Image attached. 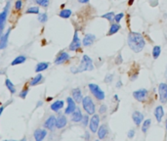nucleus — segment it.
<instances>
[{"instance_id": "nucleus-1", "label": "nucleus", "mask_w": 167, "mask_h": 141, "mask_svg": "<svg viewBox=\"0 0 167 141\" xmlns=\"http://www.w3.org/2000/svg\"><path fill=\"white\" fill-rule=\"evenodd\" d=\"M127 43H128L129 47L136 53L141 52L146 46V40L143 35L139 33H134V31L128 34Z\"/></svg>"}, {"instance_id": "nucleus-2", "label": "nucleus", "mask_w": 167, "mask_h": 141, "mask_svg": "<svg viewBox=\"0 0 167 141\" xmlns=\"http://www.w3.org/2000/svg\"><path fill=\"white\" fill-rule=\"evenodd\" d=\"M94 70V66H93V61L92 59L87 55H84L81 60L80 65L77 67V68H72V72L73 73H82L85 70Z\"/></svg>"}, {"instance_id": "nucleus-3", "label": "nucleus", "mask_w": 167, "mask_h": 141, "mask_svg": "<svg viewBox=\"0 0 167 141\" xmlns=\"http://www.w3.org/2000/svg\"><path fill=\"white\" fill-rule=\"evenodd\" d=\"M82 106H83V109L88 115H94L95 114V111H96V108H95V104L93 100H92V98L90 96H85L83 99H82Z\"/></svg>"}, {"instance_id": "nucleus-4", "label": "nucleus", "mask_w": 167, "mask_h": 141, "mask_svg": "<svg viewBox=\"0 0 167 141\" xmlns=\"http://www.w3.org/2000/svg\"><path fill=\"white\" fill-rule=\"evenodd\" d=\"M88 87H89L91 93L97 98V100L102 101L105 99V97H106L105 92L101 89V87L99 85H97V84H95V83H90L89 85H88Z\"/></svg>"}, {"instance_id": "nucleus-5", "label": "nucleus", "mask_w": 167, "mask_h": 141, "mask_svg": "<svg viewBox=\"0 0 167 141\" xmlns=\"http://www.w3.org/2000/svg\"><path fill=\"white\" fill-rule=\"evenodd\" d=\"M149 95L148 90L146 88H141V89H138L133 92V97L139 102H145L147 99Z\"/></svg>"}, {"instance_id": "nucleus-6", "label": "nucleus", "mask_w": 167, "mask_h": 141, "mask_svg": "<svg viewBox=\"0 0 167 141\" xmlns=\"http://www.w3.org/2000/svg\"><path fill=\"white\" fill-rule=\"evenodd\" d=\"M159 99L161 103H167V83H160L158 85Z\"/></svg>"}, {"instance_id": "nucleus-7", "label": "nucleus", "mask_w": 167, "mask_h": 141, "mask_svg": "<svg viewBox=\"0 0 167 141\" xmlns=\"http://www.w3.org/2000/svg\"><path fill=\"white\" fill-rule=\"evenodd\" d=\"M99 123H100V118H99L98 115H93V117L90 119L89 122V128L92 132H97L99 128Z\"/></svg>"}, {"instance_id": "nucleus-8", "label": "nucleus", "mask_w": 167, "mask_h": 141, "mask_svg": "<svg viewBox=\"0 0 167 141\" xmlns=\"http://www.w3.org/2000/svg\"><path fill=\"white\" fill-rule=\"evenodd\" d=\"M80 46H81V41L79 39V37H78L77 31H75V33H74V35H73V39H72V43H70V45H69V50L70 51H75L78 48H80Z\"/></svg>"}, {"instance_id": "nucleus-9", "label": "nucleus", "mask_w": 167, "mask_h": 141, "mask_svg": "<svg viewBox=\"0 0 167 141\" xmlns=\"http://www.w3.org/2000/svg\"><path fill=\"white\" fill-rule=\"evenodd\" d=\"M67 107L66 111H65V114L66 115H69V114H72V113L76 109V105H75L76 102L74 101L73 98H72V97H67Z\"/></svg>"}, {"instance_id": "nucleus-10", "label": "nucleus", "mask_w": 167, "mask_h": 141, "mask_svg": "<svg viewBox=\"0 0 167 141\" xmlns=\"http://www.w3.org/2000/svg\"><path fill=\"white\" fill-rule=\"evenodd\" d=\"M132 119H133V122L136 125H140L142 122H143L144 121V115L142 114V113L140 112H134L133 114H132Z\"/></svg>"}, {"instance_id": "nucleus-11", "label": "nucleus", "mask_w": 167, "mask_h": 141, "mask_svg": "<svg viewBox=\"0 0 167 141\" xmlns=\"http://www.w3.org/2000/svg\"><path fill=\"white\" fill-rule=\"evenodd\" d=\"M96 39L95 35L92 34V33H88L84 36L83 40H82V43L84 46H90V45H92L94 43V41Z\"/></svg>"}, {"instance_id": "nucleus-12", "label": "nucleus", "mask_w": 167, "mask_h": 141, "mask_svg": "<svg viewBox=\"0 0 167 141\" xmlns=\"http://www.w3.org/2000/svg\"><path fill=\"white\" fill-rule=\"evenodd\" d=\"M47 135V130L46 129H41L38 128L34 131V138L36 141L43 140L45 138V136Z\"/></svg>"}, {"instance_id": "nucleus-13", "label": "nucleus", "mask_w": 167, "mask_h": 141, "mask_svg": "<svg viewBox=\"0 0 167 141\" xmlns=\"http://www.w3.org/2000/svg\"><path fill=\"white\" fill-rule=\"evenodd\" d=\"M83 115L79 109H75L72 113V121L74 122H79L82 121Z\"/></svg>"}, {"instance_id": "nucleus-14", "label": "nucleus", "mask_w": 167, "mask_h": 141, "mask_svg": "<svg viewBox=\"0 0 167 141\" xmlns=\"http://www.w3.org/2000/svg\"><path fill=\"white\" fill-rule=\"evenodd\" d=\"M69 59V55L67 54V52H62L61 54H60V55L58 56V57L56 58V60H55V64H57V65L63 64V63L67 62Z\"/></svg>"}, {"instance_id": "nucleus-15", "label": "nucleus", "mask_w": 167, "mask_h": 141, "mask_svg": "<svg viewBox=\"0 0 167 141\" xmlns=\"http://www.w3.org/2000/svg\"><path fill=\"white\" fill-rule=\"evenodd\" d=\"M56 118L54 117V116H51V117H49L47 119V121L45 122L44 125H45V128L47 129H50V130H53L54 129V128L56 126Z\"/></svg>"}, {"instance_id": "nucleus-16", "label": "nucleus", "mask_w": 167, "mask_h": 141, "mask_svg": "<svg viewBox=\"0 0 167 141\" xmlns=\"http://www.w3.org/2000/svg\"><path fill=\"white\" fill-rule=\"evenodd\" d=\"M72 98L73 100L76 102V103H80V102H82V93H81V90L80 88H74L72 90Z\"/></svg>"}, {"instance_id": "nucleus-17", "label": "nucleus", "mask_w": 167, "mask_h": 141, "mask_svg": "<svg viewBox=\"0 0 167 141\" xmlns=\"http://www.w3.org/2000/svg\"><path fill=\"white\" fill-rule=\"evenodd\" d=\"M10 31H11V29H8L7 33L1 35V37H0V49H4L7 46V42H8V37L10 34Z\"/></svg>"}, {"instance_id": "nucleus-18", "label": "nucleus", "mask_w": 167, "mask_h": 141, "mask_svg": "<svg viewBox=\"0 0 167 141\" xmlns=\"http://www.w3.org/2000/svg\"><path fill=\"white\" fill-rule=\"evenodd\" d=\"M163 116H164V110H163V107L162 106H157L154 110V117L156 119V121H157L158 122H160L162 118H163Z\"/></svg>"}, {"instance_id": "nucleus-19", "label": "nucleus", "mask_w": 167, "mask_h": 141, "mask_svg": "<svg viewBox=\"0 0 167 141\" xmlns=\"http://www.w3.org/2000/svg\"><path fill=\"white\" fill-rule=\"evenodd\" d=\"M108 133H109L108 126L105 125L99 126V128H98V137H99V138L104 139L105 137L108 135Z\"/></svg>"}, {"instance_id": "nucleus-20", "label": "nucleus", "mask_w": 167, "mask_h": 141, "mask_svg": "<svg viewBox=\"0 0 167 141\" xmlns=\"http://www.w3.org/2000/svg\"><path fill=\"white\" fill-rule=\"evenodd\" d=\"M8 7H9V4L6 6L4 11H3L2 13H0V29L1 30L4 29L5 22H6V19H7V13H8Z\"/></svg>"}, {"instance_id": "nucleus-21", "label": "nucleus", "mask_w": 167, "mask_h": 141, "mask_svg": "<svg viewBox=\"0 0 167 141\" xmlns=\"http://www.w3.org/2000/svg\"><path fill=\"white\" fill-rule=\"evenodd\" d=\"M67 118L65 116H60V117L56 119V126L58 128H63L67 125Z\"/></svg>"}, {"instance_id": "nucleus-22", "label": "nucleus", "mask_w": 167, "mask_h": 141, "mask_svg": "<svg viewBox=\"0 0 167 141\" xmlns=\"http://www.w3.org/2000/svg\"><path fill=\"white\" fill-rule=\"evenodd\" d=\"M64 107V101L63 100H58L55 101L54 103L51 104V110H53L54 112H58L59 110Z\"/></svg>"}, {"instance_id": "nucleus-23", "label": "nucleus", "mask_w": 167, "mask_h": 141, "mask_svg": "<svg viewBox=\"0 0 167 141\" xmlns=\"http://www.w3.org/2000/svg\"><path fill=\"white\" fill-rule=\"evenodd\" d=\"M26 56H23V55H20L18 56V57L15 58V60H13V62L11 63L12 66H16V65H20V64H23V63L26 62Z\"/></svg>"}, {"instance_id": "nucleus-24", "label": "nucleus", "mask_w": 167, "mask_h": 141, "mask_svg": "<svg viewBox=\"0 0 167 141\" xmlns=\"http://www.w3.org/2000/svg\"><path fill=\"white\" fill-rule=\"evenodd\" d=\"M49 67V63L47 62H41L39 63V64H37L36 68H35V72H36L37 73L42 72V70H45L46 69H47Z\"/></svg>"}, {"instance_id": "nucleus-25", "label": "nucleus", "mask_w": 167, "mask_h": 141, "mask_svg": "<svg viewBox=\"0 0 167 141\" xmlns=\"http://www.w3.org/2000/svg\"><path fill=\"white\" fill-rule=\"evenodd\" d=\"M5 84H6V87L8 88V90H9L12 94H14V93L16 92L15 85H14L13 82H12L9 79H6V80H5Z\"/></svg>"}, {"instance_id": "nucleus-26", "label": "nucleus", "mask_w": 167, "mask_h": 141, "mask_svg": "<svg viewBox=\"0 0 167 141\" xmlns=\"http://www.w3.org/2000/svg\"><path fill=\"white\" fill-rule=\"evenodd\" d=\"M72 10H69V9H64L62 10L61 12H60L59 14V16L63 18V19H69V18L72 16Z\"/></svg>"}, {"instance_id": "nucleus-27", "label": "nucleus", "mask_w": 167, "mask_h": 141, "mask_svg": "<svg viewBox=\"0 0 167 141\" xmlns=\"http://www.w3.org/2000/svg\"><path fill=\"white\" fill-rule=\"evenodd\" d=\"M42 79H43V76H42L41 73H37L36 76H34L33 79L30 80V85L33 86V85H36L39 82H42Z\"/></svg>"}, {"instance_id": "nucleus-28", "label": "nucleus", "mask_w": 167, "mask_h": 141, "mask_svg": "<svg viewBox=\"0 0 167 141\" xmlns=\"http://www.w3.org/2000/svg\"><path fill=\"white\" fill-rule=\"evenodd\" d=\"M120 30V24H112V26H111V29H109V35H112V34H115V33H116L117 31H118Z\"/></svg>"}, {"instance_id": "nucleus-29", "label": "nucleus", "mask_w": 167, "mask_h": 141, "mask_svg": "<svg viewBox=\"0 0 167 141\" xmlns=\"http://www.w3.org/2000/svg\"><path fill=\"white\" fill-rule=\"evenodd\" d=\"M160 53H161V47L156 45V46H154V49H152V57L154 59H157L159 57V55H160Z\"/></svg>"}, {"instance_id": "nucleus-30", "label": "nucleus", "mask_w": 167, "mask_h": 141, "mask_svg": "<svg viewBox=\"0 0 167 141\" xmlns=\"http://www.w3.org/2000/svg\"><path fill=\"white\" fill-rule=\"evenodd\" d=\"M151 123V121L150 119H146V121H144L143 125H142V131H143V132H147L148 129L150 128Z\"/></svg>"}, {"instance_id": "nucleus-31", "label": "nucleus", "mask_w": 167, "mask_h": 141, "mask_svg": "<svg viewBox=\"0 0 167 141\" xmlns=\"http://www.w3.org/2000/svg\"><path fill=\"white\" fill-rule=\"evenodd\" d=\"M102 18H104V19H106V20H109V21H112V19L115 18V13H113V12H109V13L104 14V15L102 16Z\"/></svg>"}, {"instance_id": "nucleus-32", "label": "nucleus", "mask_w": 167, "mask_h": 141, "mask_svg": "<svg viewBox=\"0 0 167 141\" xmlns=\"http://www.w3.org/2000/svg\"><path fill=\"white\" fill-rule=\"evenodd\" d=\"M27 14H39V8L38 7H30L27 10Z\"/></svg>"}, {"instance_id": "nucleus-33", "label": "nucleus", "mask_w": 167, "mask_h": 141, "mask_svg": "<svg viewBox=\"0 0 167 141\" xmlns=\"http://www.w3.org/2000/svg\"><path fill=\"white\" fill-rule=\"evenodd\" d=\"M48 20V17H47V14L43 13V14H40V15L38 16V21L40 23H46V21Z\"/></svg>"}, {"instance_id": "nucleus-34", "label": "nucleus", "mask_w": 167, "mask_h": 141, "mask_svg": "<svg viewBox=\"0 0 167 141\" xmlns=\"http://www.w3.org/2000/svg\"><path fill=\"white\" fill-rule=\"evenodd\" d=\"M35 2L42 7H47L49 5V0H35Z\"/></svg>"}, {"instance_id": "nucleus-35", "label": "nucleus", "mask_w": 167, "mask_h": 141, "mask_svg": "<svg viewBox=\"0 0 167 141\" xmlns=\"http://www.w3.org/2000/svg\"><path fill=\"white\" fill-rule=\"evenodd\" d=\"M123 17H124V14H123V13H119V14H117V15H115V18H113V20H115L116 23H119L120 20H121Z\"/></svg>"}, {"instance_id": "nucleus-36", "label": "nucleus", "mask_w": 167, "mask_h": 141, "mask_svg": "<svg viewBox=\"0 0 167 141\" xmlns=\"http://www.w3.org/2000/svg\"><path fill=\"white\" fill-rule=\"evenodd\" d=\"M22 6H23V1H22V0H17L16 3H15V8L17 10H20L21 8H22Z\"/></svg>"}, {"instance_id": "nucleus-37", "label": "nucleus", "mask_w": 167, "mask_h": 141, "mask_svg": "<svg viewBox=\"0 0 167 141\" xmlns=\"http://www.w3.org/2000/svg\"><path fill=\"white\" fill-rule=\"evenodd\" d=\"M113 79V75H112V73H109V75H106V76L105 77V82L106 83H109V82H111L112 80Z\"/></svg>"}, {"instance_id": "nucleus-38", "label": "nucleus", "mask_w": 167, "mask_h": 141, "mask_svg": "<svg viewBox=\"0 0 167 141\" xmlns=\"http://www.w3.org/2000/svg\"><path fill=\"white\" fill-rule=\"evenodd\" d=\"M88 121H89V118H88V116H87V115H86V116H83V118H82V123H83L84 126L87 125Z\"/></svg>"}, {"instance_id": "nucleus-39", "label": "nucleus", "mask_w": 167, "mask_h": 141, "mask_svg": "<svg viewBox=\"0 0 167 141\" xmlns=\"http://www.w3.org/2000/svg\"><path fill=\"white\" fill-rule=\"evenodd\" d=\"M106 109H108V108H106V105H102L100 107V109H99V112H100V114H104V113H106Z\"/></svg>"}, {"instance_id": "nucleus-40", "label": "nucleus", "mask_w": 167, "mask_h": 141, "mask_svg": "<svg viewBox=\"0 0 167 141\" xmlns=\"http://www.w3.org/2000/svg\"><path fill=\"white\" fill-rule=\"evenodd\" d=\"M28 93V89H26V90H24V91H22V92L20 93V97L21 98H23V99H24V98H26V96H27V94Z\"/></svg>"}, {"instance_id": "nucleus-41", "label": "nucleus", "mask_w": 167, "mask_h": 141, "mask_svg": "<svg viewBox=\"0 0 167 141\" xmlns=\"http://www.w3.org/2000/svg\"><path fill=\"white\" fill-rule=\"evenodd\" d=\"M135 134V130L134 129H131L128 131V137H130V138H132V137L134 136Z\"/></svg>"}, {"instance_id": "nucleus-42", "label": "nucleus", "mask_w": 167, "mask_h": 141, "mask_svg": "<svg viewBox=\"0 0 167 141\" xmlns=\"http://www.w3.org/2000/svg\"><path fill=\"white\" fill-rule=\"evenodd\" d=\"M119 62H120V63L122 62V58H121V55H118V57H117V60H116V64H119Z\"/></svg>"}, {"instance_id": "nucleus-43", "label": "nucleus", "mask_w": 167, "mask_h": 141, "mask_svg": "<svg viewBox=\"0 0 167 141\" xmlns=\"http://www.w3.org/2000/svg\"><path fill=\"white\" fill-rule=\"evenodd\" d=\"M121 86H122V82H120V80H119V82H117V83H116V87H117V88H120Z\"/></svg>"}, {"instance_id": "nucleus-44", "label": "nucleus", "mask_w": 167, "mask_h": 141, "mask_svg": "<svg viewBox=\"0 0 167 141\" xmlns=\"http://www.w3.org/2000/svg\"><path fill=\"white\" fill-rule=\"evenodd\" d=\"M78 2H79V3H82V4H85V3H88V2H89V0H78Z\"/></svg>"}, {"instance_id": "nucleus-45", "label": "nucleus", "mask_w": 167, "mask_h": 141, "mask_svg": "<svg viewBox=\"0 0 167 141\" xmlns=\"http://www.w3.org/2000/svg\"><path fill=\"white\" fill-rule=\"evenodd\" d=\"M3 110H4V108H3V107H1V108H0V116H1V114H2Z\"/></svg>"}, {"instance_id": "nucleus-46", "label": "nucleus", "mask_w": 167, "mask_h": 141, "mask_svg": "<svg viewBox=\"0 0 167 141\" xmlns=\"http://www.w3.org/2000/svg\"><path fill=\"white\" fill-rule=\"evenodd\" d=\"M2 30H3L0 29V37H1V35H2Z\"/></svg>"}, {"instance_id": "nucleus-47", "label": "nucleus", "mask_w": 167, "mask_h": 141, "mask_svg": "<svg viewBox=\"0 0 167 141\" xmlns=\"http://www.w3.org/2000/svg\"><path fill=\"white\" fill-rule=\"evenodd\" d=\"M165 76H167V66H166V70H165Z\"/></svg>"}, {"instance_id": "nucleus-48", "label": "nucleus", "mask_w": 167, "mask_h": 141, "mask_svg": "<svg viewBox=\"0 0 167 141\" xmlns=\"http://www.w3.org/2000/svg\"><path fill=\"white\" fill-rule=\"evenodd\" d=\"M133 3V0H130V4H132Z\"/></svg>"}, {"instance_id": "nucleus-49", "label": "nucleus", "mask_w": 167, "mask_h": 141, "mask_svg": "<svg viewBox=\"0 0 167 141\" xmlns=\"http://www.w3.org/2000/svg\"><path fill=\"white\" fill-rule=\"evenodd\" d=\"M166 130H167V121H166Z\"/></svg>"}]
</instances>
